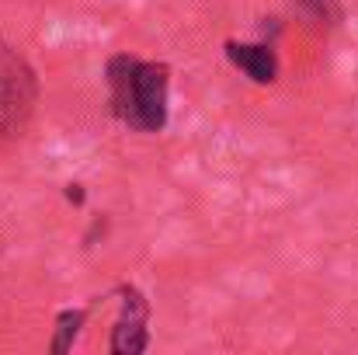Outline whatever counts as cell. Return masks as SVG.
Listing matches in <instances>:
<instances>
[{
	"instance_id": "7a4b0ae2",
	"label": "cell",
	"mask_w": 358,
	"mask_h": 355,
	"mask_svg": "<svg viewBox=\"0 0 358 355\" xmlns=\"http://www.w3.org/2000/svg\"><path fill=\"white\" fill-rule=\"evenodd\" d=\"M38 81L17 49L0 42V139L21 136L35 116Z\"/></svg>"
},
{
	"instance_id": "277c9868",
	"label": "cell",
	"mask_w": 358,
	"mask_h": 355,
	"mask_svg": "<svg viewBox=\"0 0 358 355\" xmlns=\"http://www.w3.org/2000/svg\"><path fill=\"white\" fill-rule=\"evenodd\" d=\"M227 56L230 63L240 67L254 84H271L278 77V56L271 46H240V42H227Z\"/></svg>"
},
{
	"instance_id": "3957f363",
	"label": "cell",
	"mask_w": 358,
	"mask_h": 355,
	"mask_svg": "<svg viewBox=\"0 0 358 355\" xmlns=\"http://www.w3.org/2000/svg\"><path fill=\"white\" fill-rule=\"evenodd\" d=\"M122 317L115 321V331H112V352L115 355H136L150 345L146 338V300L136 293V289H122Z\"/></svg>"
},
{
	"instance_id": "5b68a950",
	"label": "cell",
	"mask_w": 358,
	"mask_h": 355,
	"mask_svg": "<svg viewBox=\"0 0 358 355\" xmlns=\"http://www.w3.org/2000/svg\"><path fill=\"white\" fill-rule=\"evenodd\" d=\"M87 321V310H63L59 317H56V338H52V352L63 355L70 345H73V338H77V331H80V324Z\"/></svg>"
},
{
	"instance_id": "6da1fadb",
	"label": "cell",
	"mask_w": 358,
	"mask_h": 355,
	"mask_svg": "<svg viewBox=\"0 0 358 355\" xmlns=\"http://www.w3.org/2000/svg\"><path fill=\"white\" fill-rule=\"evenodd\" d=\"M108 88L112 112L136 132H160L167 125V88L171 74L164 63H143L136 56L108 60Z\"/></svg>"
}]
</instances>
